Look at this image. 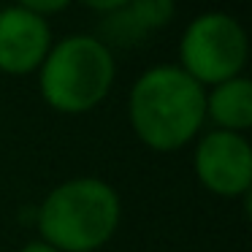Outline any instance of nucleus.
Instances as JSON below:
<instances>
[{
	"label": "nucleus",
	"mask_w": 252,
	"mask_h": 252,
	"mask_svg": "<svg viewBox=\"0 0 252 252\" xmlns=\"http://www.w3.org/2000/svg\"><path fill=\"white\" fill-rule=\"evenodd\" d=\"M250 55L247 33L225 11L198 14L179 38V68L201 87H214L241 76Z\"/></svg>",
	"instance_id": "nucleus-4"
},
{
	"label": "nucleus",
	"mask_w": 252,
	"mask_h": 252,
	"mask_svg": "<svg viewBox=\"0 0 252 252\" xmlns=\"http://www.w3.org/2000/svg\"><path fill=\"white\" fill-rule=\"evenodd\" d=\"M114 73V55L98 35H65L41 63L38 87L55 111L84 114L106 100Z\"/></svg>",
	"instance_id": "nucleus-3"
},
{
	"label": "nucleus",
	"mask_w": 252,
	"mask_h": 252,
	"mask_svg": "<svg viewBox=\"0 0 252 252\" xmlns=\"http://www.w3.org/2000/svg\"><path fill=\"white\" fill-rule=\"evenodd\" d=\"M87 8H93V11H98V14H111V11H117V8H125L130 0H82Z\"/></svg>",
	"instance_id": "nucleus-10"
},
{
	"label": "nucleus",
	"mask_w": 252,
	"mask_h": 252,
	"mask_svg": "<svg viewBox=\"0 0 252 252\" xmlns=\"http://www.w3.org/2000/svg\"><path fill=\"white\" fill-rule=\"evenodd\" d=\"M52 49V30L44 17L8 6L0 11V71L8 76L35 73Z\"/></svg>",
	"instance_id": "nucleus-6"
},
{
	"label": "nucleus",
	"mask_w": 252,
	"mask_h": 252,
	"mask_svg": "<svg viewBox=\"0 0 252 252\" xmlns=\"http://www.w3.org/2000/svg\"><path fill=\"white\" fill-rule=\"evenodd\" d=\"M19 252H57L55 247H49L46 241H30V244H25Z\"/></svg>",
	"instance_id": "nucleus-11"
},
{
	"label": "nucleus",
	"mask_w": 252,
	"mask_h": 252,
	"mask_svg": "<svg viewBox=\"0 0 252 252\" xmlns=\"http://www.w3.org/2000/svg\"><path fill=\"white\" fill-rule=\"evenodd\" d=\"M122 203L117 190L98 176L57 185L38 209L41 241L57 252H95L117 233Z\"/></svg>",
	"instance_id": "nucleus-2"
},
{
	"label": "nucleus",
	"mask_w": 252,
	"mask_h": 252,
	"mask_svg": "<svg viewBox=\"0 0 252 252\" xmlns=\"http://www.w3.org/2000/svg\"><path fill=\"white\" fill-rule=\"evenodd\" d=\"M206 117L217 130L244 133L252 125V82L247 76H233L220 82L206 93Z\"/></svg>",
	"instance_id": "nucleus-7"
},
{
	"label": "nucleus",
	"mask_w": 252,
	"mask_h": 252,
	"mask_svg": "<svg viewBox=\"0 0 252 252\" xmlns=\"http://www.w3.org/2000/svg\"><path fill=\"white\" fill-rule=\"evenodd\" d=\"M73 0H17L14 6H19V8H25V11H33V14H38V17H49V14H57V11H63V8H68Z\"/></svg>",
	"instance_id": "nucleus-9"
},
{
	"label": "nucleus",
	"mask_w": 252,
	"mask_h": 252,
	"mask_svg": "<svg viewBox=\"0 0 252 252\" xmlns=\"http://www.w3.org/2000/svg\"><path fill=\"white\" fill-rule=\"evenodd\" d=\"M127 114L141 144L155 152H176L206 122V87L179 65H155L130 87Z\"/></svg>",
	"instance_id": "nucleus-1"
},
{
	"label": "nucleus",
	"mask_w": 252,
	"mask_h": 252,
	"mask_svg": "<svg viewBox=\"0 0 252 252\" xmlns=\"http://www.w3.org/2000/svg\"><path fill=\"white\" fill-rule=\"evenodd\" d=\"M195 176L222 198L247 195L252 187V147L241 133L209 130L195 147Z\"/></svg>",
	"instance_id": "nucleus-5"
},
{
	"label": "nucleus",
	"mask_w": 252,
	"mask_h": 252,
	"mask_svg": "<svg viewBox=\"0 0 252 252\" xmlns=\"http://www.w3.org/2000/svg\"><path fill=\"white\" fill-rule=\"evenodd\" d=\"M125 11L130 14V19L136 22V28L144 35L155 33V30L165 28L176 14L174 0H130L125 6Z\"/></svg>",
	"instance_id": "nucleus-8"
}]
</instances>
